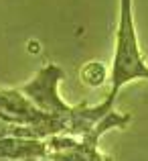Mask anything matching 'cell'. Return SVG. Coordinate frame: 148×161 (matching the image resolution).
Masks as SVG:
<instances>
[{
  "mask_svg": "<svg viewBox=\"0 0 148 161\" xmlns=\"http://www.w3.org/2000/svg\"><path fill=\"white\" fill-rule=\"evenodd\" d=\"M134 80H148V63L138 43L132 0H120V19H118L116 45H114L112 71H110V92L105 100L110 104H116L120 90Z\"/></svg>",
  "mask_w": 148,
  "mask_h": 161,
  "instance_id": "6da1fadb",
  "label": "cell"
},
{
  "mask_svg": "<svg viewBox=\"0 0 148 161\" xmlns=\"http://www.w3.org/2000/svg\"><path fill=\"white\" fill-rule=\"evenodd\" d=\"M65 78L63 69L55 63H47L35 74L31 82L23 84L18 92L41 112L51 114V116L67 118L73 112L75 106H69L65 100L59 96V82Z\"/></svg>",
  "mask_w": 148,
  "mask_h": 161,
  "instance_id": "7a4b0ae2",
  "label": "cell"
},
{
  "mask_svg": "<svg viewBox=\"0 0 148 161\" xmlns=\"http://www.w3.org/2000/svg\"><path fill=\"white\" fill-rule=\"evenodd\" d=\"M47 143L43 139L2 137L0 139V161H28L47 157Z\"/></svg>",
  "mask_w": 148,
  "mask_h": 161,
  "instance_id": "3957f363",
  "label": "cell"
},
{
  "mask_svg": "<svg viewBox=\"0 0 148 161\" xmlns=\"http://www.w3.org/2000/svg\"><path fill=\"white\" fill-rule=\"evenodd\" d=\"M81 82L87 88H100L108 80V69L101 61H89L81 67Z\"/></svg>",
  "mask_w": 148,
  "mask_h": 161,
  "instance_id": "277c9868",
  "label": "cell"
},
{
  "mask_svg": "<svg viewBox=\"0 0 148 161\" xmlns=\"http://www.w3.org/2000/svg\"><path fill=\"white\" fill-rule=\"evenodd\" d=\"M2 137H24V139H39L31 129L18 125H10V122L0 120V139Z\"/></svg>",
  "mask_w": 148,
  "mask_h": 161,
  "instance_id": "5b68a950",
  "label": "cell"
}]
</instances>
